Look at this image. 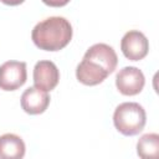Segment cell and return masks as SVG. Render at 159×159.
I'll use <instances>...</instances> for the list:
<instances>
[{
    "label": "cell",
    "mask_w": 159,
    "mask_h": 159,
    "mask_svg": "<svg viewBox=\"0 0 159 159\" xmlns=\"http://www.w3.org/2000/svg\"><path fill=\"white\" fill-rule=\"evenodd\" d=\"M72 26L62 16L47 17L32 29L31 39L34 43L45 51H60L66 47L72 39Z\"/></svg>",
    "instance_id": "1"
},
{
    "label": "cell",
    "mask_w": 159,
    "mask_h": 159,
    "mask_svg": "<svg viewBox=\"0 0 159 159\" xmlns=\"http://www.w3.org/2000/svg\"><path fill=\"white\" fill-rule=\"evenodd\" d=\"M147 114L144 108L137 102H124L117 106L113 113V124L123 135L132 137L139 134L145 125Z\"/></svg>",
    "instance_id": "2"
},
{
    "label": "cell",
    "mask_w": 159,
    "mask_h": 159,
    "mask_svg": "<svg viewBox=\"0 0 159 159\" xmlns=\"http://www.w3.org/2000/svg\"><path fill=\"white\" fill-rule=\"evenodd\" d=\"M27 78L26 63L22 61H6L0 66V89L15 91Z\"/></svg>",
    "instance_id": "3"
},
{
    "label": "cell",
    "mask_w": 159,
    "mask_h": 159,
    "mask_svg": "<svg viewBox=\"0 0 159 159\" xmlns=\"http://www.w3.org/2000/svg\"><path fill=\"white\" fill-rule=\"evenodd\" d=\"M144 84L145 78L143 72L134 66L123 67L116 76V87L124 96H135L140 93Z\"/></svg>",
    "instance_id": "4"
},
{
    "label": "cell",
    "mask_w": 159,
    "mask_h": 159,
    "mask_svg": "<svg viewBox=\"0 0 159 159\" xmlns=\"http://www.w3.org/2000/svg\"><path fill=\"white\" fill-rule=\"evenodd\" d=\"M120 50L125 58L130 61H139L148 55L149 41L143 32L138 30H130L122 37Z\"/></svg>",
    "instance_id": "5"
},
{
    "label": "cell",
    "mask_w": 159,
    "mask_h": 159,
    "mask_svg": "<svg viewBox=\"0 0 159 159\" xmlns=\"http://www.w3.org/2000/svg\"><path fill=\"white\" fill-rule=\"evenodd\" d=\"M34 84L42 91H52L60 81V71L52 61H39L34 67Z\"/></svg>",
    "instance_id": "6"
},
{
    "label": "cell",
    "mask_w": 159,
    "mask_h": 159,
    "mask_svg": "<svg viewBox=\"0 0 159 159\" xmlns=\"http://www.w3.org/2000/svg\"><path fill=\"white\" fill-rule=\"evenodd\" d=\"M109 76V73L104 70V67L98 63L97 61L84 57L83 60L78 63L77 68H76V77L77 80L86 86H96L102 83L107 77Z\"/></svg>",
    "instance_id": "7"
},
{
    "label": "cell",
    "mask_w": 159,
    "mask_h": 159,
    "mask_svg": "<svg viewBox=\"0 0 159 159\" xmlns=\"http://www.w3.org/2000/svg\"><path fill=\"white\" fill-rule=\"evenodd\" d=\"M50 104V96L46 91L40 88L29 87L21 94V108L27 114H41Z\"/></svg>",
    "instance_id": "8"
},
{
    "label": "cell",
    "mask_w": 159,
    "mask_h": 159,
    "mask_svg": "<svg viewBox=\"0 0 159 159\" xmlns=\"http://www.w3.org/2000/svg\"><path fill=\"white\" fill-rule=\"evenodd\" d=\"M84 57L92 58L94 61H97L98 63H101L104 70L111 75L112 72H114L117 63H118V57L116 51L113 50L112 46L107 45V43H94L84 53Z\"/></svg>",
    "instance_id": "9"
},
{
    "label": "cell",
    "mask_w": 159,
    "mask_h": 159,
    "mask_svg": "<svg viewBox=\"0 0 159 159\" xmlns=\"http://www.w3.org/2000/svg\"><path fill=\"white\" fill-rule=\"evenodd\" d=\"M24 140L12 133L0 135V159H21L25 155Z\"/></svg>",
    "instance_id": "10"
},
{
    "label": "cell",
    "mask_w": 159,
    "mask_h": 159,
    "mask_svg": "<svg viewBox=\"0 0 159 159\" xmlns=\"http://www.w3.org/2000/svg\"><path fill=\"white\" fill-rule=\"evenodd\" d=\"M137 154L143 159H155L159 155V135L147 133L137 143Z\"/></svg>",
    "instance_id": "11"
},
{
    "label": "cell",
    "mask_w": 159,
    "mask_h": 159,
    "mask_svg": "<svg viewBox=\"0 0 159 159\" xmlns=\"http://www.w3.org/2000/svg\"><path fill=\"white\" fill-rule=\"evenodd\" d=\"M41 1L48 6H52V7H61V6H65L70 2V0H41Z\"/></svg>",
    "instance_id": "12"
},
{
    "label": "cell",
    "mask_w": 159,
    "mask_h": 159,
    "mask_svg": "<svg viewBox=\"0 0 159 159\" xmlns=\"http://www.w3.org/2000/svg\"><path fill=\"white\" fill-rule=\"evenodd\" d=\"M2 4L5 5H10V6H16V5H20L22 4L25 0H0Z\"/></svg>",
    "instance_id": "13"
}]
</instances>
